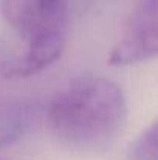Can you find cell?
<instances>
[{
	"mask_svg": "<svg viewBox=\"0 0 158 160\" xmlns=\"http://www.w3.org/2000/svg\"><path fill=\"white\" fill-rule=\"evenodd\" d=\"M127 103L122 90L103 78H85L59 93L48 107L51 131L76 146L110 142L124 126Z\"/></svg>",
	"mask_w": 158,
	"mask_h": 160,
	"instance_id": "1",
	"label": "cell"
},
{
	"mask_svg": "<svg viewBox=\"0 0 158 160\" xmlns=\"http://www.w3.org/2000/svg\"><path fill=\"white\" fill-rule=\"evenodd\" d=\"M6 22L28 44L2 65L5 78H28L54 64L65 47L67 0H3Z\"/></svg>",
	"mask_w": 158,
	"mask_h": 160,
	"instance_id": "2",
	"label": "cell"
},
{
	"mask_svg": "<svg viewBox=\"0 0 158 160\" xmlns=\"http://www.w3.org/2000/svg\"><path fill=\"white\" fill-rule=\"evenodd\" d=\"M158 50L157 0H140L122 39L108 56L110 65H132L155 58Z\"/></svg>",
	"mask_w": 158,
	"mask_h": 160,
	"instance_id": "3",
	"label": "cell"
},
{
	"mask_svg": "<svg viewBox=\"0 0 158 160\" xmlns=\"http://www.w3.org/2000/svg\"><path fill=\"white\" fill-rule=\"evenodd\" d=\"M36 117L34 107L28 101H12L0 110V146L17 142Z\"/></svg>",
	"mask_w": 158,
	"mask_h": 160,
	"instance_id": "4",
	"label": "cell"
},
{
	"mask_svg": "<svg viewBox=\"0 0 158 160\" xmlns=\"http://www.w3.org/2000/svg\"><path fill=\"white\" fill-rule=\"evenodd\" d=\"M157 121H152L130 145L129 159L130 160H157Z\"/></svg>",
	"mask_w": 158,
	"mask_h": 160,
	"instance_id": "5",
	"label": "cell"
}]
</instances>
